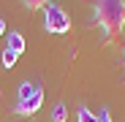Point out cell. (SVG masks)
Returning <instances> with one entry per match:
<instances>
[{
  "mask_svg": "<svg viewBox=\"0 0 125 122\" xmlns=\"http://www.w3.org/2000/svg\"><path fill=\"white\" fill-rule=\"evenodd\" d=\"M95 22L103 30L106 44L117 41L125 27V0H95Z\"/></svg>",
  "mask_w": 125,
  "mask_h": 122,
  "instance_id": "6da1fadb",
  "label": "cell"
},
{
  "mask_svg": "<svg viewBox=\"0 0 125 122\" xmlns=\"http://www.w3.org/2000/svg\"><path fill=\"white\" fill-rule=\"evenodd\" d=\"M44 27H46V33H57V35L68 33V30H71V16H68V11L60 8V6H54V3H49V6L44 8Z\"/></svg>",
  "mask_w": 125,
  "mask_h": 122,
  "instance_id": "7a4b0ae2",
  "label": "cell"
},
{
  "mask_svg": "<svg viewBox=\"0 0 125 122\" xmlns=\"http://www.w3.org/2000/svg\"><path fill=\"white\" fill-rule=\"evenodd\" d=\"M41 103H44V90H38L30 100H25V103H16V114H22V117H30L41 109Z\"/></svg>",
  "mask_w": 125,
  "mask_h": 122,
  "instance_id": "3957f363",
  "label": "cell"
},
{
  "mask_svg": "<svg viewBox=\"0 0 125 122\" xmlns=\"http://www.w3.org/2000/svg\"><path fill=\"white\" fill-rule=\"evenodd\" d=\"M35 92H38V87L33 84V81H22V84H19V95H16V103H25V100H30Z\"/></svg>",
  "mask_w": 125,
  "mask_h": 122,
  "instance_id": "277c9868",
  "label": "cell"
},
{
  "mask_svg": "<svg viewBox=\"0 0 125 122\" xmlns=\"http://www.w3.org/2000/svg\"><path fill=\"white\" fill-rule=\"evenodd\" d=\"M6 49L22 54V52H25V38H22V33H8V46H6Z\"/></svg>",
  "mask_w": 125,
  "mask_h": 122,
  "instance_id": "5b68a950",
  "label": "cell"
},
{
  "mask_svg": "<svg viewBox=\"0 0 125 122\" xmlns=\"http://www.w3.org/2000/svg\"><path fill=\"white\" fill-rule=\"evenodd\" d=\"M68 119V109H65V103H54V109H52V122H65Z\"/></svg>",
  "mask_w": 125,
  "mask_h": 122,
  "instance_id": "8992f818",
  "label": "cell"
},
{
  "mask_svg": "<svg viewBox=\"0 0 125 122\" xmlns=\"http://www.w3.org/2000/svg\"><path fill=\"white\" fill-rule=\"evenodd\" d=\"M76 119L79 122H98V117L87 109V106H79V111H76Z\"/></svg>",
  "mask_w": 125,
  "mask_h": 122,
  "instance_id": "52a82bcc",
  "label": "cell"
},
{
  "mask_svg": "<svg viewBox=\"0 0 125 122\" xmlns=\"http://www.w3.org/2000/svg\"><path fill=\"white\" fill-rule=\"evenodd\" d=\"M16 52H11V49H3V68H14L16 65Z\"/></svg>",
  "mask_w": 125,
  "mask_h": 122,
  "instance_id": "ba28073f",
  "label": "cell"
},
{
  "mask_svg": "<svg viewBox=\"0 0 125 122\" xmlns=\"http://www.w3.org/2000/svg\"><path fill=\"white\" fill-rule=\"evenodd\" d=\"M22 3H25V6L30 8V11H35V8H41V6H44V8H46V6L52 3V0H22Z\"/></svg>",
  "mask_w": 125,
  "mask_h": 122,
  "instance_id": "9c48e42d",
  "label": "cell"
},
{
  "mask_svg": "<svg viewBox=\"0 0 125 122\" xmlns=\"http://www.w3.org/2000/svg\"><path fill=\"white\" fill-rule=\"evenodd\" d=\"M98 122H112V114H109V109H103V111L98 114Z\"/></svg>",
  "mask_w": 125,
  "mask_h": 122,
  "instance_id": "30bf717a",
  "label": "cell"
},
{
  "mask_svg": "<svg viewBox=\"0 0 125 122\" xmlns=\"http://www.w3.org/2000/svg\"><path fill=\"white\" fill-rule=\"evenodd\" d=\"M6 33V19H0V35Z\"/></svg>",
  "mask_w": 125,
  "mask_h": 122,
  "instance_id": "8fae6325",
  "label": "cell"
}]
</instances>
